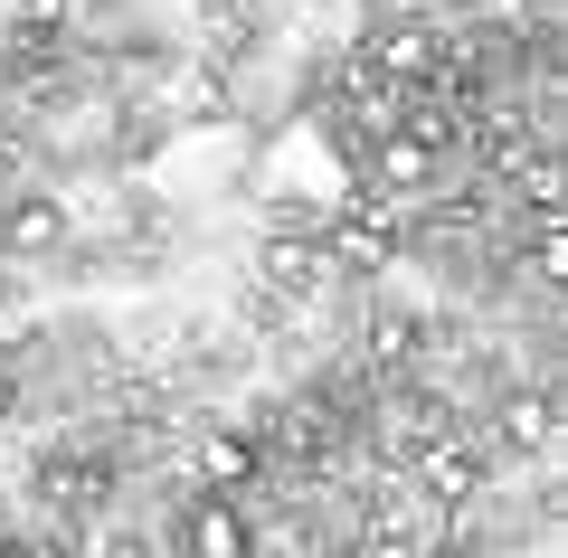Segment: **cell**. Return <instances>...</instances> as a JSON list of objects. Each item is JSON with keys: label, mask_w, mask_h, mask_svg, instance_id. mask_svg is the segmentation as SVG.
<instances>
[{"label": "cell", "mask_w": 568, "mask_h": 558, "mask_svg": "<svg viewBox=\"0 0 568 558\" xmlns=\"http://www.w3.org/2000/svg\"><path fill=\"white\" fill-rule=\"evenodd\" d=\"M190 558H256V520H246V501H227V493H209V501H190Z\"/></svg>", "instance_id": "cell-1"}, {"label": "cell", "mask_w": 568, "mask_h": 558, "mask_svg": "<svg viewBox=\"0 0 568 558\" xmlns=\"http://www.w3.org/2000/svg\"><path fill=\"white\" fill-rule=\"evenodd\" d=\"M0 237H10V246H58V237H67V200H39V190H29V200H10Z\"/></svg>", "instance_id": "cell-2"}, {"label": "cell", "mask_w": 568, "mask_h": 558, "mask_svg": "<svg viewBox=\"0 0 568 558\" xmlns=\"http://www.w3.org/2000/svg\"><path fill=\"white\" fill-rule=\"evenodd\" d=\"M265 275H275L284 294H304V284H323V275H332V256H323L313 237H275V246H265Z\"/></svg>", "instance_id": "cell-3"}, {"label": "cell", "mask_w": 568, "mask_h": 558, "mask_svg": "<svg viewBox=\"0 0 568 558\" xmlns=\"http://www.w3.org/2000/svg\"><path fill=\"white\" fill-rule=\"evenodd\" d=\"M246 464H256V455H246V436H209V455H200V474H209V483H237Z\"/></svg>", "instance_id": "cell-4"}, {"label": "cell", "mask_w": 568, "mask_h": 558, "mask_svg": "<svg viewBox=\"0 0 568 558\" xmlns=\"http://www.w3.org/2000/svg\"><path fill=\"white\" fill-rule=\"evenodd\" d=\"M503 436H511V445H549V398H511Z\"/></svg>", "instance_id": "cell-5"}, {"label": "cell", "mask_w": 568, "mask_h": 558, "mask_svg": "<svg viewBox=\"0 0 568 558\" xmlns=\"http://www.w3.org/2000/svg\"><path fill=\"white\" fill-rule=\"evenodd\" d=\"M379 171H388V180H426V142H388Z\"/></svg>", "instance_id": "cell-6"}, {"label": "cell", "mask_w": 568, "mask_h": 558, "mask_svg": "<svg viewBox=\"0 0 568 558\" xmlns=\"http://www.w3.org/2000/svg\"><path fill=\"white\" fill-rule=\"evenodd\" d=\"M20 558H67V549H58V539H29V549H20Z\"/></svg>", "instance_id": "cell-7"}, {"label": "cell", "mask_w": 568, "mask_h": 558, "mask_svg": "<svg viewBox=\"0 0 568 558\" xmlns=\"http://www.w3.org/2000/svg\"><path fill=\"white\" fill-rule=\"evenodd\" d=\"M104 558H142V549H133V539H114V549H104Z\"/></svg>", "instance_id": "cell-8"}]
</instances>
